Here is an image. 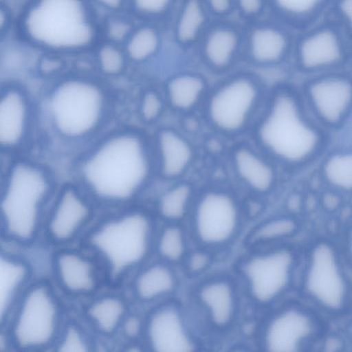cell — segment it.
Segmentation results:
<instances>
[{
    "instance_id": "1",
    "label": "cell",
    "mask_w": 352,
    "mask_h": 352,
    "mask_svg": "<svg viewBox=\"0 0 352 352\" xmlns=\"http://www.w3.org/2000/svg\"><path fill=\"white\" fill-rule=\"evenodd\" d=\"M76 173L89 197L111 204L130 201L156 175L152 140L131 128L107 133L87 146Z\"/></svg>"
},
{
    "instance_id": "2",
    "label": "cell",
    "mask_w": 352,
    "mask_h": 352,
    "mask_svg": "<svg viewBox=\"0 0 352 352\" xmlns=\"http://www.w3.org/2000/svg\"><path fill=\"white\" fill-rule=\"evenodd\" d=\"M250 131L253 144L289 172L322 158L329 142V131L310 113L300 90L284 84L268 91Z\"/></svg>"
},
{
    "instance_id": "3",
    "label": "cell",
    "mask_w": 352,
    "mask_h": 352,
    "mask_svg": "<svg viewBox=\"0 0 352 352\" xmlns=\"http://www.w3.org/2000/svg\"><path fill=\"white\" fill-rule=\"evenodd\" d=\"M107 88L91 78L60 79L38 104L39 120L51 137L64 145L92 143L107 124L111 100Z\"/></svg>"
},
{
    "instance_id": "4",
    "label": "cell",
    "mask_w": 352,
    "mask_h": 352,
    "mask_svg": "<svg viewBox=\"0 0 352 352\" xmlns=\"http://www.w3.org/2000/svg\"><path fill=\"white\" fill-rule=\"evenodd\" d=\"M55 190L54 177L43 164L28 158L11 162L1 184V226L6 238L21 244L33 241Z\"/></svg>"
},
{
    "instance_id": "5",
    "label": "cell",
    "mask_w": 352,
    "mask_h": 352,
    "mask_svg": "<svg viewBox=\"0 0 352 352\" xmlns=\"http://www.w3.org/2000/svg\"><path fill=\"white\" fill-rule=\"evenodd\" d=\"M151 216L133 210L109 219L88 236L87 243L115 283L143 263L155 248L157 232Z\"/></svg>"
},
{
    "instance_id": "6",
    "label": "cell",
    "mask_w": 352,
    "mask_h": 352,
    "mask_svg": "<svg viewBox=\"0 0 352 352\" xmlns=\"http://www.w3.org/2000/svg\"><path fill=\"white\" fill-rule=\"evenodd\" d=\"M23 27L32 43L54 52L83 50L96 36L92 16L83 0H34L25 13Z\"/></svg>"
},
{
    "instance_id": "7",
    "label": "cell",
    "mask_w": 352,
    "mask_h": 352,
    "mask_svg": "<svg viewBox=\"0 0 352 352\" xmlns=\"http://www.w3.org/2000/svg\"><path fill=\"white\" fill-rule=\"evenodd\" d=\"M302 255L287 243L249 249L236 267L243 296L259 308L282 302L297 280Z\"/></svg>"
},
{
    "instance_id": "8",
    "label": "cell",
    "mask_w": 352,
    "mask_h": 352,
    "mask_svg": "<svg viewBox=\"0 0 352 352\" xmlns=\"http://www.w3.org/2000/svg\"><path fill=\"white\" fill-rule=\"evenodd\" d=\"M330 241H314L302 255L299 285L305 301L320 313L339 316L352 302L346 261Z\"/></svg>"
},
{
    "instance_id": "9",
    "label": "cell",
    "mask_w": 352,
    "mask_h": 352,
    "mask_svg": "<svg viewBox=\"0 0 352 352\" xmlns=\"http://www.w3.org/2000/svg\"><path fill=\"white\" fill-rule=\"evenodd\" d=\"M268 91L252 75L228 78L210 88L201 107L205 122L225 138H239L250 132Z\"/></svg>"
},
{
    "instance_id": "10",
    "label": "cell",
    "mask_w": 352,
    "mask_h": 352,
    "mask_svg": "<svg viewBox=\"0 0 352 352\" xmlns=\"http://www.w3.org/2000/svg\"><path fill=\"white\" fill-rule=\"evenodd\" d=\"M246 217L245 206L231 189L217 185L197 190L188 217V234L198 248L212 252L231 246Z\"/></svg>"
},
{
    "instance_id": "11",
    "label": "cell",
    "mask_w": 352,
    "mask_h": 352,
    "mask_svg": "<svg viewBox=\"0 0 352 352\" xmlns=\"http://www.w3.org/2000/svg\"><path fill=\"white\" fill-rule=\"evenodd\" d=\"M320 312L306 301L280 302L262 321L257 335L261 350L294 352L308 350L322 338Z\"/></svg>"
},
{
    "instance_id": "12",
    "label": "cell",
    "mask_w": 352,
    "mask_h": 352,
    "mask_svg": "<svg viewBox=\"0 0 352 352\" xmlns=\"http://www.w3.org/2000/svg\"><path fill=\"white\" fill-rule=\"evenodd\" d=\"M61 311L52 288L38 283L26 289L14 309L10 339L20 350L45 349L59 336Z\"/></svg>"
},
{
    "instance_id": "13",
    "label": "cell",
    "mask_w": 352,
    "mask_h": 352,
    "mask_svg": "<svg viewBox=\"0 0 352 352\" xmlns=\"http://www.w3.org/2000/svg\"><path fill=\"white\" fill-rule=\"evenodd\" d=\"M243 295L237 278L230 275L200 279L190 293L187 307L198 332L216 336L230 333L241 318Z\"/></svg>"
},
{
    "instance_id": "14",
    "label": "cell",
    "mask_w": 352,
    "mask_h": 352,
    "mask_svg": "<svg viewBox=\"0 0 352 352\" xmlns=\"http://www.w3.org/2000/svg\"><path fill=\"white\" fill-rule=\"evenodd\" d=\"M300 91L310 113L329 132L340 130L352 117V74L348 72L309 76Z\"/></svg>"
},
{
    "instance_id": "15",
    "label": "cell",
    "mask_w": 352,
    "mask_h": 352,
    "mask_svg": "<svg viewBox=\"0 0 352 352\" xmlns=\"http://www.w3.org/2000/svg\"><path fill=\"white\" fill-rule=\"evenodd\" d=\"M143 331L152 351L188 352L199 347L198 331L188 308L173 299L164 300L152 309Z\"/></svg>"
},
{
    "instance_id": "16",
    "label": "cell",
    "mask_w": 352,
    "mask_h": 352,
    "mask_svg": "<svg viewBox=\"0 0 352 352\" xmlns=\"http://www.w3.org/2000/svg\"><path fill=\"white\" fill-rule=\"evenodd\" d=\"M39 120L38 104L20 84L6 82L0 94V145L11 153L28 145Z\"/></svg>"
},
{
    "instance_id": "17",
    "label": "cell",
    "mask_w": 352,
    "mask_h": 352,
    "mask_svg": "<svg viewBox=\"0 0 352 352\" xmlns=\"http://www.w3.org/2000/svg\"><path fill=\"white\" fill-rule=\"evenodd\" d=\"M347 58L341 32L332 25L311 30L296 47V65L301 72L309 76L341 69Z\"/></svg>"
},
{
    "instance_id": "18",
    "label": "cell",
    "mask_w": 352,
    "mask_h": 352,
    "mask_svg": "<svg viewBox=\"0 0 352 352\" xmlns=\"http://www.w3.org/2000/svg\"><path fill=\"white\" fill-rule=\"evenodd\" d=\"M90 197L79 185H65L56 195L49 213L46 232L53 243L73 241L92 216Z\"/></svg>"
},
{
    "instance_id": "19",
    "label": "cell",
    "mask_w": 352,
    "mask_h": 352,
    "mask_svg": "<svg viewBox=\"0 0 352 352\" xmlns=\"http://www.w3.org/2000/svg\"><path fill=\"white\" fill-rule=\"evenodd\" d=\"M230 162L239 183L253 195L267 196L279 183L281 169L254 144L239 142L233 145Z\"/></svg>"
},
{
    "instance_id": "20",
    "label": "cell",
    "mask_w": 352,
    "mask_h": 352,
    "mask_svg": "<svg viewBox=\"0 0 352 352\" xmlns=\"http://www.w3.org/2000/svg\"><path fill=\"white\" fill-rule=\"evenodd\" d=\"M152 144L156 176L170 182L182 179L195 160L191 141L177 129L163 126L155 131Z\"/></svg>"
},
{
    "instance_id": "21",
    "label": "cell",
    "mask_w": 352,
    "mask_h": 352,
    "mask_svg": "<svg viewBox=\"0 0 352 352\" xmlns=\"http://www.w3.org/2000/svg\"><path fill=\"white\" fill-rule=\"evenodd\" d=\"M54 270L61 287L73 296H85L98 287V275L94 263L73 251H63L54 258Z\"/></svg>"
},
{
    "instance_id": "22",
    "label": "cell",
    "mask_w": 352,
    "mask_h": 352,
    "mask_svg": "<svg viewBox=\"0 0 352 352\" xmlns=\"http://www.w3.org/2000/svg\"><path fill=\"white\" fill-rule=\"evenodd\" d=\"M209 89L203 76L186 72L170 77L162 91L167 107L175 113L184 115L201 107Z\"/></svg>"
},
{
    "instance_id": "23",
    "label": "cell",
    "mask_w": 352,
    "mask_h": 352,
    "mask_svg": "<svg viewBox=\"0 0 352 352\" xmlns=\"http://www.w3.org/2000/svg\"><path fill=\"white\" fill-rule=\"evenodd\" d=\"M179 278L174 265L160 260L145 267L136 276L133 289L144 302L168 299L177 289Z\"/></svg>"
},
{
    "instance_id": "24",
    "label": "cell",
    "mask_w": 352,
    "mask_h": 352,
    "mask_svg": "<svg viewBox=\"0 0 352 352\" xmlns=\"http://www.w3.org/2000/svg\"><path fill=\"white\" fill-rule=\"evenodd\" d=\"M1 322L8 320L25 290L29 269L23 261L9 255H1L0 267Z\"/></svg>"
},
{
    "instance_id": "25",
    "label": "cell",
    "mask_w": 352,
    "mask_h": 352,
    "mask_svg": "<svg viewBox=\"0 0 352 352\" xmlns=\"http://www.w3.org/2000/svg\"><path fill=\"white\" fill-rule=\"evenodd\" d=\"M250 55L254 63L262 66L280 63L289 50V39L285 33L274 27L255 29L250 38Z\"/></svg>"
},
{
    "instance_id": "26",
    "label": "cell",
    "mask_w": 352,
    "mask_h": 352,
    "mask_svg": "<svg viewBox=\"0 0 352 352\" xmlns=\"http://www.w3.org/2000/svg\"><path fill=\"white\" fill-rule=\"evenodd\" d=\"M197 192L190 181L173 182L158 198L157 214L165 223H182L189 215Z\"/></svg>"
},
{
    "instance_id": "27",
    "label": "cell",
    "mask_w": 352,
    "mask_h": 352,
    "mask_svg": "<svg viewBox=\"0 0 352 352\" xmlns=\"http://www.w3.org/2000/svg\"><path fill=\"white\" fill-rule=\"evenodd\" d=\"M298 219L291 214H277L262 220L248 233L249 249L288 242L299 230Z\"/></svg>"
},
{
    "instance_id": "28",
    "label": "cell",
    "mask_w": 352,
    "mask_h": 352,
    "mask_svg": "<svg viewBox=\"0 0 352 352\" xmlns=\"http://www.w3.org/2000/svg\"><path fill=\"white\" fill-rule=\"evenodd\" d=\"M320 175L330 188L342 193H352V145L324 153Z\"/></svg>"
},
{
    "instance_id": "29",
    "label": "cell",
    "mask_w": 352,
    "mask_h": 352,
    "mask_svg": "<svg viewBox=\"0 0 352 352\" xmlns=\"http://www.w3.org/2000/svg\"><path fill=\"white\" fill-rule=\"evenodd\" d=\"M126 305L120 297L106 296L91 302L87 316L94 327L102 334H113L122 324L126 315Z\"/></svg>"
},
{
    "instance_id": "30",
    "label": "cell",
    "mask_w": 352,
    "mask_h": 352,
    "mask_svg": "<svg viewBox=\"0 0 352 352\" xmlns=\"http://www.w3.org/2000/svg\"><path fill=\"white\" fill-rule=\"evenodd\" d=\"M239 43L236 33L227 28L214 30L207 37L204 54L208 65L222 71L232 63Z\"/></svg>"
},
{
    "instance_id": "31",
    "label": "cell",
    "mask_w": 352,
    "mask_h": 352,
    "mask_svg": "<svg viewBox=\"0 0 352 352\" xmlns=\"http://www.w3.org/2000/svg\"><path fill=\"white\" fill-rule=\"evenodd\" d=\"M154 249L160 260L174 266L182 264L190 250L187 231L182 223H166L157 232Z\"/></svg>"
},
{
    "instance_id": "32",
    "label": "cell",
    "mask_w": 352,
    "mask_h": 352,
    "mask_svg": "<svg viewBox=\"0 0 352 352\" xmlns=\"http://www.w3.org/2000/svg\"><path fill=\"white\" fill-rule=\"evenodd\" d=\"M278 10L299 25H307L324 10L330 0H273Z\"/></svg>"
},
{
    "instance_id": "33",
    "label": "cell",
    "mask_w": 352,
    "mask_h": 352,
    "mask_svg": "<svg viewBox=\"0 0 352 352\" xmlns=\"http://www.w3.org/2000/svg\"><path fill=\"white\" fill-rule=\"evenodd\" d=\"M205 22V13L199 0H188L179 15L176 35L182 43L193 41Z\"/></svg>"
},
{
    "instance_id": "34",
    "label": "cell",
    "mask_w": 352,
    "mask_h": 352,
    "mask_svg": "<svg viewBox=\"0 0 352 352\" xmlns=\"http://www.w3.org/2000/svg\"><path fill=\"white\" fill-rule=\"evenodd\" d=\"M160 45V38L152 28L143 27L133 32L128 40L126 54L133 61L140 63L151 58Z\"/></svg>"
},
{
    "instance_id": "35",
    "label": "cell",
    "mask_w": 352,
    "mask_h": 352,
    "mask_svg": "<svg viewBox=\"0 0 352 352\" xmlns=\"http://www.w3.org/2000/svg\"><path fill=\"white\" fill-rule=\"evenodd\" d=\"M167 107L163 91L148 88L140 96L138 102V116L146 124L156 123L163 116Z\"/></svg>"
},
{
    "instance_id": "36",
    "label": "cell",
    "mask_w": 352,
    "mask_h": 352,
    "mask_svg": "<svg viewBox=\"0 0 352 352\" xmlns=\"http://www.w3.org/2000/svg\"><path fill=\"white\" fill-rule=\"evenodd\" d=\"M98 63L101 72L110 76L120 74L126 65L124 55L112 45H105L99 50Z\"/></svg>"
},
{
    "instance_id": "37",
    "label": "cell",
    "mask_w": 352,
    "mask_h": 352,
    "mask_svg": "<svg viewBox=\"0 0 352 352\" xmlns=\"http://www.w3.org/2000/svg\"><path fill=\"white\" fill-rule=\"evenodd\" d=\"M58 351L84 352L89 350V342L85 336L76 325L66 327L63 333L58 336Z\"/></svg>"
},
{
    "instance_id": "38",
    "label": "cell",
    "mask_w": 352,
    "mask_h": 352,
    "mask_svg": "<svg viewBox=\"0 0 352 352\" xmlns=\"http://www.w3.org/2000/svg\"><path fill=\"white\" fill-rule=\"evenodd\" d=\"M213 254L212 252L197 247L195 250L190 251L187 254L182 263L184 269L189 276L202 274L210 267Z\"/></svg>"
},
{
    "instance_id": "39",
    "label": "cell",
    "mask_w": 352,
    "mask_h": 352,
    "mask_svg": "<svg viewBox=\"0 0 352 352\" xmlns=\"http://www.w3.org/2000/svg\"><path fill=\"white\" fill-rule=\"evenodd\" d=\"M173 0H133L135 8L146 15H157L164 12Z\"/></svg>"
},
{
    "instance_id": "40",
    "label": "cell",
    "mask_w": 352,
    "mask_h": 352,
    "mask_svg": "<svg viewBox=\"0 0 352 352\" xmlns=\"http://www.w3.org/2000/svg\"><path fill=\"white\" fill-rule=\"evenodd\" d=\"M336 9L343 25L352 32V0H338Z\"/></svg>"
},
{
    "instance_id": "41",
    "label": "cell",
    "mask_w": 352,
    "mask_h": 352,
    "mask_svg": "<svg viewBox=\"0 0 352 352\" xmlns=\"http://www.w3.org/2000/svg\"><path fill=\"white\" fill-rule=\"evenodd\" d=\"M130 27L122 21H113L109 28L110 36L116 40H122L129 33Z\"/></svg>"
},
{
    "instance_id": "42",
    "label": "cell",
    "mask_w": 352,
    "mask_h": 352,
    "mask_svg": "<svg viewBox=\"0 0 352 352\" xmlns=\"http://www.w3.org/2000/svg\"><path fill=\"white\" fill-rule=\"evenodd\" d=\"M241 11L247 15L258 14L262 8L263 0H237Z\"/></svg>"
},
{
    "instance_id": "43",
    "label": "cell",
    "mask_w": 352,
    "mask_h": 352,
    "mask_svg": "<svg viewBox=\"0 0 352 352\" xmlns=\"http://www.w3.org/2000/svg\"><path fill=\"white\" fill-rule=\"evenodd\" d=\"M212 10L217 14L228 13L232 7V0H207Z\"/></svg>"
},
{
    "instance_id": "44",
    "label": "cell",
    "mask_w": 352,
    "mask_h": 352,
    "mask_svg": "<svg viewBox=\"0 0 352 352\" xmlns=\"http://www.w3.org/2000/svg\"><path fill=\"white\" fill-rule=\"evenodd\" d=\"M141 324L136 318H130L126 320L124 324V329L126 335L130 336H136L140 330Z\"/></svg>"
},
{
    "instance_id": "45",
    "label": "cell",
    "mask_w": 352,
    "mask_h": 352,
    "mask_svg": "<svg viewBox=\"0 0 352 352\" xmlns=\"http://www.w3.org/2000/svg\"><path fill=\"white\" fill-rule=\"evenodd\" d=\"M345 248V258H347L348 263L352 265V225L346 234Z\"/></svg>"
},
{
    "instance_id": "46",
    "label": "cell",
    "mask_w": 352,
    "mask_h": 352,
    "mask_svg": "<svg viewBox=\"0 0 352 352\" xmlns=\"http://www.w3.org/2000/svg\"><path fill=\"white\" fill-rule=\"evenodd\" d=\"M102 6L109 9H117L120 7L124 0H97Z\"/></svg>"
},
{
    "instance_id": "47",
    "label": "cell",
    "mask_w": 352,
    "mask_h": 352,
    "mask_svg": "<svg viewBox=\"0 0 352 352\" xmlns=\"http://www.w3.org/2000/svg\"><path fill=\"white\" fill-rule=\"evenodd\" d=\"M6 18H7L6 17V14L3 13V10L1 9V14H0V27H1V29L3 28L4 24L7 21V19Z\"/></svg>"
}]
</instances>
